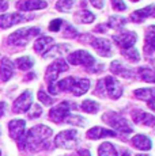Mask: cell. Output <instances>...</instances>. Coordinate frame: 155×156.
<instances>
[{
  "label": "cell",
  "mask_w": 155,
  "mask_h": 156,
  "mask_svg": "<svg viewBox=\"0 0 155 156\" xmlns=\"http://www.w3.org/2000/svg\"><path fill=\"white\" fill-rule=\"evenodd\" d=\"M131 2H139V0H131Z\"/></svg>",
  "instance_id": "cell-45"
},
{
  "label": "cell",
  "mask_w": 155,
  "mask_h": 156,
  "mask_svg": "<svg viewBox=\"0 0 155 156\" xmlns=\"http://www.w3.org/2000/svg\"><path fill=\"white\" fill-rule=\"evenodd\" d=\"M114 136H116V133L113 130H108V129H103L99 126H95L87 132V137L93 140L101 139V137H114Z\"/></svg>",
  "instance_id": "cell-20"
},
{
  "label": "cell",
  "mask_w": 155,
  "mask_h": 156,
  "mask_svg": "<svg viewBox=\"0 0 155 156\" xmlns=\"http://www.w3.org/2000/svg\"><path fill=\"white\" fill-rule=\"evenodd\" d=\"M68 71V65L65 64L63 60H56L53 64L49 65L46 72V80H48V87H49V92L52 94H57V88H56V80L57 76L61 72Z\"/></svg>",
  "instance_id": "cell-3"
},
{
  "label": "cell",
  "mask_w": 155,
  "mask_h": 156,
  "mask_svg": "<svg viewBox=\"0 0 155 156\" xmlns=\"http://www.w3.org/2000/svg\"><path fill=\"white\" fill-rule=\"evenodd\" d=\"M14 73V65L11 62V60H8L7 57L2 58L0 61V79L3 82H7Z\"/></svg>",
  "instance_id": "cell-18"
},
{
  "label": "cell",
  "mask_w": 155,
  "mask_h": 156,
  "mask_svg": "<svg viewBox=\"0 0 155 156\" xmlns=\"http://www.w3.org/2000/svg\"><path fill=\"white\" fill-rule=\"evenodd\" d=\"M110 69H112L113 73L118 75V76H123V77H132L133 75H135L133 69H129L128 67H124V65L121 64L120 61L112 62V65H110Z\"/></svg>",
  "instance_id": "cell-21"
},
{
  "label": "cell",
  "mask_w": 155,
  "mask_h": 156,
  "mask_svg": "<svg viewBox=\"0 0 155 156\" xmlns=\"http://www.w3.org/2000/svg\"><path fill=\"white\" fill-rule=\"evenodd\" d=\"M146 18H155V5L154 4L147 5V7L142 8V10L135 11V12H132V15H131V20L138 22V23L144 20Z\"/></svg>",
  "instance_id": "cell-16"
},
{
  "label": "cell",
  "mask_w": 155,
  "mask_h": 156,
  "mask_svg": "<svg viewBox=\"0 0 155 156\" xmlns=\"http://www.w3.org/2000/svg\"><path fill=\"white\" fill-rule=\"evenodd\" d=\"M147 102H148V107H150L151 110H154V112H155V97L151 98V99L147 101Z\"/></svg>",
  "instance_id": "cell-41"
},
{
  "label": "cell",
  "mask_w": 155,
  "mask_h": 156,
  "mask_svg": "<svg viewBox=\"0 0 155 156\" xmlns=\"http://www.w3.org/2000/svg\"><path fill=\"white\" fill-rule=\"evenodd\" d=\"M103 121L108 122L112 128H114L116 130L121 132V133H132L133 129L131 128V125L128 124V121L125 118H123L121 115H118L117 113H108L103 115Z\"/></svg>",
  "instance_id": "cell-5"
},
{
  "label": "cell",
  "mask_w": 155,
  "mask_h": 156,
  "mask_svg": "<svg viewBox=\"0 0 155 156\" xmlns=\"http://www.w3.org/2000/svg\"><path fill=\"white\" fill-rule=\"evenodd\" d=\"M46 3L42 0H19L16 3V8L20 11H33V10H42L46 7Z\"/></svg>",
  "instance_id": "cell-14"
},
{
  "label": "cell",
  "mask_w": 155,
  "mask_h": 156,
  "mask_svg": "<svg viewBox=\"0 0 155 156\" xmlns=\"http://www.w3.org/2000/svg\"><path fill=\"white\" fill-rule=\"evenodd\" d=\"M112 4H113V8L117 11H124L125 7H127L123 0H112Z\"/></svg>",
  "instance_id": "cell-35"
},
{
  "label": "cell",
  "mask_w": 155,
  "mask_h": 156,
  "mask_svg": "<svg viewBox=\"0 0 155 156\" xmlns=\"http://www.w3.org/2000/svg\"><path fill=\"white\" fill-rule=\"evenodd\" d=\"M40 34V29L38 27H29V29H20L16 30L15 33L8 37V44L14 45V46H26L27 42L30 41L34 35Z\"/></svg>",
  "instance_id": "cell-4"
},
{
  "label": "cell",
  "mask_w": 155,
  "mask_h": 156,
  "mask_svg": "<svg viewBox=\"0 0 155 156\" xmlns=\"http://www.w3.org/2000/svg\"><path fill=\"white\" fill-rule=\"evenodd\" d=\"M0 155H2V154H0Z\"/></svg>",
  "instance_id": "cell-47"
},
{
  "label": "cell",
  "mask_w": 155,
  "mask_h": 156,
  "mask_svg": "<svg viewBox=\"0 0 155 156\" xmlns=\"http://www.w3.org/2000/svg\"><path fill=\"white\" fill-rule=\"evenodd\" d=\"M68 49H70V46L68 45H57V46L52 48V49H49L48 52L44 55L45 58H55V57H60L61 55H64L65 52H68Z\"/></svg>",
  "instance_id": "cell-24"
},
{
  "label": "cell",
  "mask_w": 155,
  "mask_h": 156,
  "mask_svg": "<svg viewBox=\"0 0 155 156\" xmlns=\"http://www.w3.org/2000/svg\"><path fill=\"white\" fill-rule=\"evenodd\" d=\"M103 90H105V92L112 99H117V98H120L121 94H123L121 84L112 76L105 77V80H103Z\"/></svg>",
  "instance_id": "cell-10"
},
{
  "label": "cell",
  "mask_w": 155,
  "mask_h": 156,
  "mask_svg": "<svg viewBox=\"0 0 155 156\" xmlns=\"http://www.w3.org/2000/svg\"><path fill=\"white\" fill-rule=\"evenodd\" d=\"M78 155L79 156H91L90 152L86 151V149H79V151H78Z\"/></svg>",
  "instance_id": "cell-43"
},
{
  "label": "cell",
  "mask_w": 155,
  "mask_h": 156,
  "mask_svg": "<svg viewBox=\"0 0 155 156\" xmlns=\"http://www.w3.org/2000/svg\"><path fill=\"white\" fill-rule=\"evenodd\" d=\"M38 99H40L41 103H44V105H46V106H49V105H52L53 103V99L49 97V95H46V92L45 91H38Z\"/></svg>",
  "instance_id": "cell-34"
},
{
  "label": "cell",
  "mask_w": 155,
  "mask_h": 156,
  "mask_svg": "<svg viewBox=\"0 0 155 156\" xmlns=\"http://www.w3.org/2000/svg\"><path fill=\"white\" fill-rule=\"evenodd\" d=\"M125 22H127V20L121 16H112L108 22V26L112 27V29H120L125 25Z\"/></svg>",
  "instance_id": "cell-30"
},
{
  "label": "cell",
  "mask_w": 155,
  "mask_h": 156,
  "mask_svg": "<svg viewBox=\"0 0 155 156\" xmlns=\"http://www.w3.org/2000/svg\"><path fill=\"white\" fill-rule=\"evenodd\" d=\"M60 26H61V20L60 19H55L53 22H50L49 30L50 31H59V30H60Z\"/></svg>",
  "instance_id": "cell-37"
},
{
  "label": "cell",
  "mask_w": 155,
  "mask_h": 156,
  "mask_svg": "<svg viewBox=\"0 0 155 156\" xmlns=\"http://www.w3.org/2000/svg\"><path fill=\"white\" fill-rule=\"evenodd\" d=\"M72 109H75V105L71 103V102H63V103L57 105L56 107H53L49 112V118L52 119L56 124H60V122L65 121L67 117L70 115V112Z\"/></svg>",
  "instance_id": "cell-6"
},
{
  "label": "cell",
  "mask_w": 155,
  "mask_h": 156,
  "mask_svg": "<svg viewBox=\"0 0 155 156\" xmlns=\"http://www.w3.org/2000/svg\"><path fill=\"white\" fill-rule=\"evenodd\" d=\"M5 109H7V105H5L4 102H0V117H2V115H4Z\"/></svg>",
  "instance_id": "cell-40"
},
{
  "label": "cell",
  "mask_w": 155,
  "mask_h": 156,
  "mask_svg": "<svg viewBox=\"0 0 155 156\" xmlns=\"http://www.w3.org/2000/svg\"><path fill=\"white\" fill-rule=\"evenodd\" d=\"M76 130H64L56 136L55 144L56 147H61V148H72L76 144Z\"/></svg>",
  "instance_id": "cell-9"
},
{
  "label": "cell",
  "mask_w": 155,
  "mask_h": 156,
  "mask_svg": "<svg viewBox=\"0 0 155 156\" xmlns=\"http://www.w3.org/2000/svg\"><path fill=\"white\" fill-rule=\"evenodd\" d=\"M41 112H42V110H41V107L38 106V105H34V106H33V110H31L30 113H29V117H30V118L40 117V115H41Z\"/></svg>",
  "instance_id": "cell-36"
},
{
  "label": "cell",
  "mask_w": 155,
  "mask_h": 156,
  "mask_svg": "<svg viewBox=\"0 0 155 156\" xmlns=\"http://www.w3.org/2000/svg\"><path fill=\"white\" fill-rule=\"evenodd\" d=\"M132 118L136 124L148 125V126L155 125V117L151 115V114H148V113L142 112V110H135V112L132 113Z\"/></svg>",
  "instance_id": "cell-17"
},
{
  "label": "cell",
  "mask_w": 155,
  "mask_h": 156,
  "mask_svg": "<svg viewBox=\"0 0 155 156\" xmlns=\"http://www.w3.org/2000/svg\"><path fill=\"white\" fill-rule=\"evenodd\" d=\"M136 156H146V155H136Z\"/></svg>",
  "instance_id": "cell-46"
},
{
  "label": "cell",
  "mask_w": 155,
  "mask_h": 156,
  "mask_svg": "<svg viewBox=\"0 0 155 156\" xmlns=\"http://www.w3.org/2000/svg\"><path fill=\"white\" fill-rule=\"evenodd\" d=\"M123 156H131V152L129 151H125L124 154H123Z\"/></svg>",
  "instance_id": "cell-44"
},
{
  "label": "cell",
  "mask_w": 155,
  "mask_h": 156,
  "mask_svg": "<svg viewBox=\"0 0 155 156\" xmlns=\"http://www.w3.org/2000/svg\"><path fill=\"white\" fill-rule=\"evenodd\" d=\"M91 45L97 49V52L101 56H105V57L112 56V46H110L109 40H106V38H95V40H91Z\"/></svg>",
  "instance_id": "cell-15"
},
{
  "label": "cell",
  "mask_w": 155,
  "mask_h": 156,
  "mask_svg": "<svg viewBox=\"0 0 155 156\" xmlns=\"http://www.w3.org/2000/svg\"><path fill=\"white\" fill-rule=\"evenodd\" d=\"M72 4H74L72 0H60L57 3V8L60 11H63V12H68L72 8Z\"/></svg>",
  "instance_id": "cell-32"
},
{
  "label": "cell",
  "mask_w": 155,
  "mask_h": 156,
  "mask_svg": "<svg viewBox=\"0 0 155 156\" xmlns=\"http://www.w3.org/2000/svg\"><path fill=\"white\" fill-rule=\"evenodd\" d=\"M135 97L138 99H142V101H150L151 98L155 97V90L153 88H140L138 91H135Z\"/></svg>",
  "instance_id": "cell-27"
},
{
  "label": "cell",
  "mask_w": 155,
  "mask_h": 156,
  "mask_svg": "<svg viewBox=\"0 0 155 156\" xmlns=\"http://www.w3.org/2000/svg\"><path fill=\"white\" fill-rule=\"evenodd\" d=\"M146 55H151L155 52V26H150L146 33V45H144Z\"/></svg>",
  "instance_id": "cell-19"
},
{
  "label": "cell",
  "mask_w": 155,
  "mask_h": 156,
  "mask_svg": "<svg viewBox=\"0 0 155 156\" xmlns=\"http://www.w3.org/2000/svg\"><path fill=\"white\" fill-rule=\"evenodd\" d=\"M7 7H8V4L4 2V0H0V12L2 11H5L7 10Z\"/></svg>",
  "instance_id": "cell-42"
},
{
  "label": "cell",
  "mask_w": 155,
  "mask_h": 156,
  "mask_svg": "<svg viewBox=\"0 0 155 156\" xmlns=\"http://www.w3.org/2000/svg\"><path fill=\"white\" fill-rule=\"evenodd\" d=\"M82 110L86 113H97L98 109H99V106H98V103H95L93 101H85L82 103Z\"/></svg>",
  "instance_id": "cell-29"
},
{
  "label": "cell",
  "mask_w": 155,
  "mask_h": 156,
  "mask_svg": "<svg viewBox=\"0 0 155 156\" xmlns=\"http://www.w3.org/2000/svg\"><path fill=\"white\" fill-rule=\"evenodd\" d=\"M52 134L50 130L45 125H37L31 128L25 136V147H29L31 151H37L40 147L46 145L49 136Z\"/></svg>",
  "instance_id": "cell-1"
},
{
  "label": "cell",
  "mask_w": 155,
  "mask_h": 156,
  "mask_svg": "<svg viewBox=\"0 0 155 156\" xmlns=\"http://www.w3.org/2000/svg\"><path fill=\"white\" fill-rule=\"evenodd\" d=\"M136 40H138V37H136V34L132 31H124V33H121V34H117L113 37V41L120 48H123V49H129V48H132L133 44L136 42Z\"/></svg>",
  "instance_id": "cell-12"
},
{
  "label": "cell",
  "mask_w": 155,
  "mask_h": 156,
  "mask_svg": "<svg viewBox=\"0 0 155 156\" xmlns=\"http://www.w3.org/2000/svg\"><path fill=\"white\" fill-rule=\"evenodd\" d=\"M79 16H80L79 19L82 20L83 23H91L95 19V15L93 12H90V11H87V10L82 11V12L79 14Z\"/></svg>",
  "instance_id": "cell-31"
},
{
  "label": "cell",
  "mask_w": 155,
  "mask_h": 156,
  "mask_svg": "<svg viewBox=\"0 0 155 156\" xmlns=\"http://www.w3.org/2000/svg\"><path fill=\"white\" fill-rule=\"evenodd\" d=\"M53 42V40L50 37H41V38H38L37 41H35V44H34V49H35V52L38 53V55H45L46 53V50L49 49V46L52 45Z\"/></svg>",
  "instance_id": "cell-22"
},
{
  "label": "cell",
  "mask_w": 155,
  "mask_h": 156,
  "mask_svg": "<svg viewBox=\"0 0 155 156\" xmlns=\"http://www.w3.org/2000/svg\"><path fill=\"white\" fill-rule=\"evenodd\" d=\"M65 35H72V37H75V35H76L75 29H74V27H71V26H68L67 31H65Z\"/></svg>",
  "instance_id": "cell-39"
},
{
  "label": "cell",
  "mask_w": 155,
  "mask_h": 156,
  "mask_svg": "<svg viewBox=\"0 0 155 156\" xmlns=\"http://www.w3.org/2000/svg\"><path fill=\"white\" fill-rule=\"evenodd\" d=\"M124 55H125V57H127L128 60H131V61H139V53H138V50L133 49V48L125 49Z\"/></svg>",
  "instance_id": "cell-33"
},
{
  "label": "cell",
  "mask_w": 155,
  "mask_h": 156,
  "mask_svg": "<svg viewBox=\"0 0 155 156\" xmlns=\"http://www.w3.org/2000/svg\"><path fill=\"white\" fill-rule=\"evenodd\" d=\"M98 155L99 156H117V151L110 143H103L98 148Z\"/></svg>",
  "instance_id": "cell-25"
},
{
  "label": "cell",
  "mask_w": 155,
  "mask_h": 156,
  "mask_svg": "<svg viewBox=\"0 0 155 156\" xmlns=\"http://www.w3.org/2000/svg\"><path fill=\"white\" fill-rule=\"evenodd\" d=\"M25 126H26V122L23 119H13L8 124L10 136L19 143L20 148H25Z\"/></svg>",
  "instance_id": "cell-7"
},
{
  "label": "cell",
  "mask_w": 155,
  "mask_h": 156,
  "mask_svg": "<svg viewBox=\"0 0 155 156\" xmlns=\"http://www.w3.org/2000/svg\"><path fill=\"white\" fill-rule=\"evenodd\" d=\"M33 64H34V62H33V60L30 58V57H20V58L16 60V67L22 71L30 69V68L33 67Z\"/></svg>",
  "instance_id": "cell-28"
},
{
  "label": "cell",
  "mask_w": 155,
  "mask_h": 156,
  "mask_svg": "<svg viewBox=\"0 0 155 156\" xmlns=\"http://www.w3.org/2000/svg\"><path fill=\"white\" fill-rule=\"evenodd\" d=\"M33 16H25L20 14H8V15H0V27L8 29L11 26L16 25V23L25 22V20H30Z\"/></svg>",
  "instance_id": "cell-11"
},
{
  "label": "cell",
  "mask_w": 155,
  "mask_h": 156,
  "mask_svg": "<svg viewBox=\"0 0 155 156\" xmlns=\"http://www.w3.org/2000/svg\"><path fill=\"white\" fill-rule=\"evenodd\" d=\"M93 3V5L95 8H102L103 7V0H90Z\"/></svg>",
  "instance_id": "cell-38"
},
{
  "label": "cell",
  "mask_w": 155,
  "mask_h": 156,
  "mask_svg": "<svg viewBox=\"0 0 155 156\" xmlns=\"http://www.w3.org/2000/svg\"><path fill=\"white\" fill-rule=\"evenodd\" d=\"M68 61L74 65H83V67H91L94 65L95 60L94 57L86 50H76L72 55H70Z\"/></svg>",
  "instance_id": "cell-8"
},
{
  "label": "cell",
  "mask_w": 155,
  "mask_h": 156,
  "mask_svg": "<svg viewBox=\"0 0 155 156\" xmlns=\"http://www.w3.org/2000/svg\"><path fill=\"white\" fill-rule=\"evenodd\" d=\"M139 76L142 80L148 83H155V69H150V68H140L139 69Z\"/></svg>",
  "instance_id": "cell-26"
},
{
  "label": "cell",
  "mask_w": 155,
  "mask_h": 156,
  "mask_svg": "<svg viewBox=\"0 0 155 156\" xmlns=\"http://www.w3.org/2000/svg\"><path fill=\"white\" fill-rule=\"evenodd\" d=\"M132 144L136 148L142 149V151H148L151 148V140L148 137L143 136V134H138L132 139Z\"/></svg>",
  "instance_id": "cell-23"
},
{
  "label": "cell",
  "mask_w": 155,
  "mask_h": 156,
  "mask_svg": "<svg viewBox=\"0 0 155 156\" xmlns=\"http://www.w3.org/2000/svg\"><path fill=\"white\" fill-rule=\"evenodd\" d=\"M31 106V92L30 91H25L19 98L15 101L13 107L14 113H25L30 109Z\"/></svg>",
  "instance_id": "cell-13"
},
{
  "label": "cell",
  "mask_w": 155,
  "mask_h": 156,
  "mask_svg": "<svg viewBox=\"0 0 155 156\" xmlns=\"http://www.w3.org/2000/svg\"><path fill=\"white\" fill-rule=\"evenodd\" d=\"M90 87V82L87 79H75V77H67L64 80H60L57 83V92L59 91H72L74 95L80 97L86 94Z\"/></svg>",
  "instance_id": "cell-2"
}]
</instances>
